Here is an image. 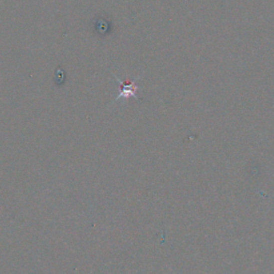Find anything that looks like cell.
Returning <instances> with one entry per match:
<instances>
[{"label": "cell", "instance_id": "6da1fadb", "mask_svg": "<svg viewBox=\"0 0 274 274\" xmlns=\"http://www.w3.org/2000/svg\"><path fill=\"white\" fill-rule=\"evenodd\" d=\"M115 79L119 81L120 84V92L118 94V97L115 99L114 102L118 101L119 99L123 98V99H129V98H134L136 100H138L136 92L138 87L135 85V80L133 81H122L119 77H117L115 75Z\"/></svg>", "mask_w": 274, "mask_h": 274}]
</instances>
